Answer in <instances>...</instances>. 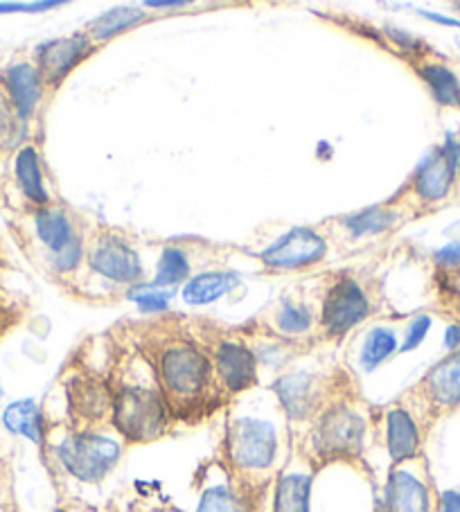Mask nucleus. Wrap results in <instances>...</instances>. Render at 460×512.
<instances>
[{
	"label": "nucleus",
	"mask_w": 460,
	"mask_h": 512,
	"mask_svg": "<svg viewBox=\"0 0 460 512\" xmlns=\"http://www.w3.org/2000/svg\"><path fill=\"white\" fill-rule=\"evenodd\" d=\"M12 231L19 237L28 258L59 282H75L77 271L84 267L86 228L82 217L66 203L52 201L50 206L34 208L28 213H14Z\"/></svg>",
	"instance_id": "obj_4"
},
{
	"label": "nucleus",
	"mask_w": 460,
	"mask_h": 512,
	"mask_svg": "<svg viewBox=\"0 0 460 512\" xmlns=\"http://www.w3.org/2000/svg\"><path fill=\"white\" fill-rule=\"evenodd\" d=\"M397 350L400 348H397L395 330L384 328V325H377V328L368 332L364 346H361L359 361H361V366H364L366 373H373L375 368H379L384 361L391 359Z\"/></svg>",
	"instance_id": "obj_30"
},
{
	"label": "nucleus",
	"mask_w": 460,
	"mask_h": 512,
	"mask_svg": "<svg viewBox=\"0 0 460 512\" xmlns=\"http://www.w3.org/2000/svg\"><path fill=\"white\" fill-rule=\"evenodd\" d=\"M46 445L57 465L70 479L79 483H102L118 467L125 440L113 431L104 429H75L48 427Z\"/></svg>",
	"instance_id": "obj_6"
},
{
	"label": "nucleus",
	"mask_w": 460,
	"mask_h": 512,
	"mask_svg": "<svg viewBox=\"0 0 460 512\" xmlns=\"http://www.w3.org/2000/svg\"><path fill=\"white\" fill-rule=\"evenodd\" d=\"M25 312H28L25 298L7 287L3 278H0V339L23 321Z\"/></svg>",
	"instance_id": "obj_32"
},
{
	"label": "nucleus",
	"mask_w": 460,
	"mask_h": 512,
	"mask_svg": "<svg viewBox=\"0 0 460 512\" xmlns=\"http://www.w3.org/2000/svg\"><path fill=\"white\" fill-rule=\"evenodd\" d=\"M445 348L447 352L460 350V323H451L445 330Z\"/></svg>",
	"instance_id": "obj_37"
},
{
	"label": "nucleus",
	"mask_w": 460,
	"mask_h": 512,
	"mask_svg": "<svg viewBox=\"0 0 460 512\" xmlns=\"http://www.w3.org/2000/svg\"><path fill=\"white\" fill-rule=\"evenodd\" d=\"M377 312L375 285L355 271H336L327 276L316 312V337L341 341Z\"/></svg>",
	"instance_id": "obj_7"
},
{
	"label": "nucleus",
	"mask_w": 460,
	"mask_h": 512,
	"mask_svg": "<svg viewBox=\"0 0 460 512\" xmlns=\"http://www.w3.org/2000/svg\"><path fill=\"white\" fill-rule=\"evenodd\" d=\"M192 328L208 350L217 384L228 402L258 386L260 361L249 343V334L226 330L210 321H192Z\"/></svg>",
	"instance_id": "obj_8"
},
{
	"label": "nucleus",
	"mask_w": 460,
	"mask_h": 512,
	"mask_svg": "<svg viewBox=\"0 0 460 512\" xmlns=\"http://www.w3.org/2000/svg\"><path fill=\"white\" fill-rule=\"evenodd\" d=\"M330 251L327 237L309 226H294L262 251V267L271 273H300L321 264Z\"/></svg>",
	"instance_id": "obj_13"
},
{
	"label": "nucleus",
	"mask_w": 460,
	"mask_h": 512,
	"mask_svg": "<svg viewBox=\"0 0 460 512\" xmlns=\"http://www.w3.org/2000/svg\"><path fill=\"white\" fill-rule=\"evenodd\" d=\"M285 458V416L273 411L240 406L228 416L224 434V467L246 497L276 481Z\"/></svg>",
	"instance_id": "obj_3"
},
{
	"label": "nucleus",
	"mask_w": 460,
	"mask_h": 512,
	"mask_svg": "<svg viewBox=\"0 0 460 512\" xmlns=\"http://www.w3.org/2000/svg\"><path fill=\"white\" fill-rule=\"evenodd\" d=\"M55 512H93V510L82 506V503H77V506H64V508H59Z\"/></svg>",
	"instance_id": "obj_38"
},
{
	"label": "nucleus",
	"mask_w": 460,
	"mask_h": 512,
	"mask_svg": "<svg viewBox=\"0 0 460 512\" xmlns=\"http://www.w3.org/2000/svg\"><path fill=\"white\" fill-rule=\"evenodd\" d=\"M314 465L303 458L298 465L282 467L273 485L271 512H312Z\"/></svg>",
	"instance_id": "obj_21"
},
{
	"label": "nucleus",
	"mask_w": 460,
	"mask_h": 512,
	"mask_svg": "<svg viewBox=\"0 0 460 512\" xmlns=\"http://www.w3.org/2000/svg\"><path fill=\"white\" fill-rule=\"evenodd\" d=\"M97 48L100 46L91 41L86 30L70 34V37L41 43V46L34 50V66L39 70L46 91H57V88L66 82V77L73 73L77 66H82Z\"/></svg>",
	"instance_id": "obj_14"
},
{
	"label": "nucleus",
	"mask_w": 460,
	"mask_h": 512,
	"mask_svg": "<svg viewBox=\"0 0 460 512\" xmlns=\"http://www.w3.org/2000/svg\"><path fill=\"white\" fill-rule=\"evenodd\" d=\"M341 375L325 377L312 370H291L280 375L276 384L271 386V393L276 397L282 416L287 422H312L321 409H325L339 391H332L334 384H339Z\"/></svg>",
	"instance_id": "obj_11"
},
{
	"label": "nucleus",
	"mask_w": 460,
	"mask_h": 512,
	"mask_svg": "<svg viewBox=\"0 0 460 512\" xmlns=\"http://www.w3.org/2000/svg\"><path fill=\"white\" fill-rule=\"evenodd\" d=\"M86 269L109 285L138 287L143 282L145 269L134 242L127 233L111 226H100L86 237Z\"/></svg>",
	"instance_id": "obj_9"
},
{
	"label": "nucleus",
	"mask_w": 460,
	"mask_h": 512,
	"mask_svg": "<svg viewBox=\"0 0 460 512\" xmlns=\"http://www.w3.org/2000/svg\"><path fill=\"white\" fill-rule=\"evenodd\" d=\"M460 167L445 149L436 147L424 158L422 165L415 170L406 188L391 199L395 206H400L406 213L411 210H429L447 201L458 183Z\"/></svg>",
	"instance_id": "obj_12"
},
{
	"label": "nucleus",
	"mask_w": 460,
	"mask_h": 512,
	"mask_svg": "<svg viewBox=\"0 0 460 512\" xmlns=\"http://www.w3.org/2000/svg\"><path fill=\"white\" fill-rule=\"evenodd\" d=\"M194 512H251V499L230 476L224 463H215L201 485Z\"/></svg>",
	"instance_id": "obj_22"
},
{
	"label": "nucleus",
	"mask_w": 460,
	"mask_h": 512,
	"mask_svg": "<svg viewBox=\"0 0 460 512\" xmlns=\"http://www.w3.org/2000/svg\"><path fill=\"white\" fill-rule=\"evenodd\" d=\"M3 395H5V391H3V384H0V402H3Z\"/></svg>",
	"instance_id": "obj_40"
},
{
	"label": "nucleus",
	"mask_w": 460,
	"mask_h": 512,
	"mask_svg": "<svg viewBox=\"0 0 460 512\" xmlns=\"http://www.w3.org/2000/svg\"><path fill=\"white\" fill-rule=\"evenodd\" d=\"M431 325H433V319H431L429 314H418V316H415V319L409 325V330H406V339H404V343L400 346V352H411L415 348H420L422 341L427 339Z\"/></svg>",
	"instance_id": "obj_34"
},
{
	"label": "nucleus",
	"mask_w": 460,
	"mask_h": 512,
	"mask_svg": "<svg viewBox=\"0 0 460 512\" xmlns=\"http://www.w3.org/2000/svg\"><path fill=\"white\" fill-rule=\"evenodd\" d=\"M460 264V244L458 242H449L433 253V267L438 269H447V267H456Z\"/></svg>",
	"instance_id": "obj_35"
},
{
	"label": "nucleus",
	"mask_w": 460,
	"mask_h": 512,
	"mask_svg": "<svg viewBox=\"0 0 460 512\" xmlns=\"http://www.w3.org/2000/svg\"><path fill=\"white\" fill-rule=\"evenodd\" d=\"M271 330L276 337L285 341L305 339L316 334V314L307 300L285 296L271 314Z\"/></svg>",
	"instance_id": "obj_23"
},
{
	"label": "nucleus",
	"mask_w": 460,
	"mask_h": 512,
	"mask_svg": "<svg viewBox=\"0 0 460 512\" xmlns=\"http://www.w3.org/2000/svg\"><path fill=\"white\" fill-rule=\"evenodd\" d=\"M436 512H460V490H442L436 499Z\"/></svg>",
	"instance_id": "obj_36"
},
{
	"label": "nucleus",
	"mask_w": 460,
	"mask_h": 512,
	"mask_svg": "<svg viewBox=\"0 0 460 512\" xmlns=\"http://www.w3.org/2000/svg\"><path fill=\"white\" fill-rule=\"evenodd\" d=\"M167 512H179V510H167Z\"/></svg>",
	"instance_id": "obj_41"
},
{
	"label": "nucleus",
	"mask_w": 460,
	"mask_h": 512,
	"mask_svg": "<svg viewBox=\"0 0 460 512\" xmlns=\"http://www.w3.org/2000/svg\"><path fill=\"white\" fill-rule=\"evenodd\" d=\"M436 494L422 458L395 465L386 481V512H436Z\"/></svg>",
	"instance_id": "obj_15"
},
{
	"label": "nucleus",
	"mask_w": 460,
	"mask_h": 512,
	"mask_svg": "<svg viewBox=\"0 0 460 512\" xmlns=\"http://www.w3.org/2000/svg\"><path fill=\"white\" fill-rule=\"evenodd\" d=\"M0 84L10 95L21 120L30 125V120L37 116L41 102L48 95L34 61H16V64L0 68Z\"/></svg>",
	"instance_id": "obj_19"
},
{
	"label": "nucleus",
	"mask_w": 460,
	"mask_h": 512,
	"mask_svg": "<svg viewBox=\"0 0 460 512\" xmlns=\"http://www.w3.org/2000/svg\"><path fill=\"white\" fill-rule=\"evenodd\" d=\"M28 140V125L16 113L10 95L0 84V161H7Z\"/></svg>",
	"instance_id": "obj_27"
},
{
	"label": "nucleus",
	"mask_w": 460,
	"mask_h": 512,
	"mask_svg": "<svg viewBox=\"0 0 460 512\" xmlns=\"http://www.w3.org/2000/svg\"><path fill=\"white\" fill-rule=\"evenodd\" d=\"M384 445L393 467L415 461L422 452V422L406 404L388 406L384 413Z\"/></svg>",
	"instance_id": "obj_18"
},
{
	"label": "nucleus",
	"mask_w": 460,
	"mask_h": 512,
	"mask_svg": "<svg viewBox=\"0 0 460 512\" xmlns=\"http://www.w3.org/2000/svg\"><path fill=\"white\" fill-rule=\"evenodd\" d=\"M433 19H436V21H440V23H449V25H458L456 21H447V19H440V16H433Z\"/></svg>",
	"instance_id": "obj_39"
},
{
	"label": "nucleus",
	"mask_w": 460,
	"mask_h": 512,
	"mask_svg": "<svg viewBox=\"0 0 460 512\" xmlns=\"http://www.w3.org/2000/svg\"><path fill=\"white\" fill-rule=\"evenodd\" d=\"M113 395L111 427L125 443L147 445L170 434L174 416L149 361L131 346H115L109 366Z\"/></svg>",
	"instance_id": "obj_2"
},
{
	"label": "nucleus",
	"mask_w": 460,
	"mask_h": 512,
	"mask_svg": "<svg viewBox=\"0 0 460 512\" xmlns=\"http://www.w3.org/2000/svg\"><path fill=\"white\" fill-rule=\"evenodd\" d=\"M411 397L420 402L424 416L438 418L460 406V350L449 352L433 364Z\"/></svg>",
	"instance_id": "obj_16"
},
{
	"label": "nucleus",
	"mask_w": 460,
	"mask_h": 512,
	"mask_svg": "<svg viewBox=\"0 0 460 512\" xmlns=\"http://www.w3.org/2000/svg\"><path fill=\"white\" fill-rule=\"evenodd\" d=\"M409 66L427 84L438 107L460 111V77L445 59L431 50V46H424L418 55H413Z\"/></svg>",
	"instance_id": "obj_20"
},
{
	"label": "nucleus",
	"mask_w": 460,
	"mask_h": 512,
	"mask_svg": "<svg viewBox=\"0 0 460 512\" xmlns=\"http://www.w3.org/2000/svg\"><path fill=\"white\" fill-rule=\"evenodd\" d=\"M0 420H3V427L10 431V434L28 438L39 447L46 445L50 425L46 416H43V411L39 409V404L30 400V397L7 404Z\"/></svg>",
	"instance_id": "obj_24"
},
{
	"label": "nucleus",
	"mask_w": 460,
	"mask_h": 512,
	"mask_svg": "<svg viewBox=\"0 0 460 512\" xmlns=\"http://www.w3.org/2000/svg\"><path fill=\"white\" fill-rule=\"evenodd\" d=\"M7 161H10V185L14 188L16 197L23 201L19 213L50 206L55 201L48 192L41 152L34 140H25Z\"/></svg>",
	"instance_id": "obj_17"
},
{
	"label": "nucleus",
	"mask_w": 460,
	"mask_h": 512,
	"mask_svg": "<svg viewBox=\"0 0 460 512\" xmlns=\"http://www.w3.org/2000/svg\"><path fill=\"white\" fill-rule=\"evenodd\" d=\"M433 282H436L438 305L442 312H449L456 316V323L460 321V264L447 269H433Z\"/></svg>",
	"instance_id": "obj_31"
},
{
	"label": "nucleus",
	"mask_w": 460,
	"mask_h": 512,
	"mask_svg": "<svg viewBox=\"0 0 460 512\" xmlns=\"http://www.w3.org/2000/svg\"><path fill=\"white\" fill-rule=\"evenodd\" d=\"M68 425L75 429H104L111 425L113 395L109 373L91 366H73L64 379Z\"/></svg>",
	"instance_id": "obj_10"
},
{
	"label": "nucleus",
	"mask_w": 460,
	"mask_h": 512,
	"mask_svg": "<svg viewBox=\"0 0 460 512\" xmlns=\"http://www.w3.org/2000/svg\"><path fill=\"white\" fill-rule=\"evenodd\" d=\"M404 213L400 206H395L393 201L384 203V206L361 210L357 215H348L339 219V226L348 233L352 240H359V237H373L382 235L386 231H393L395 226L404 222Z\"/></svg>",
	"instance_id": "obj_25"
},
{
	"label": "nucleus",
	"mask_w": 460,
	"mask_h": 512,
	"mask_svg": "<svg viewBox=\"0 0 460 512\" xmlns=\"http://www.w3.org/2000/svg\"><path fill=\"white\" fill-rule=\"evenodd\" d=\"M458 181H460V174H458Z\"/></svg>",
	"instance_id": "obj_42"
},
{
	"label": "nucleus",
	"mask_w": 460,
	"mask_h": 512,
	"mask_svg": "<svg viewBox=\"0 0 460 512\" xmlns=\"http://www.w3.org/2000/svg\"><path fill=\"white\" fill-rule=\"evenodd\" d=\"M192 273V262L188 251L181 244H167L163 246L161 258L156 264V278L154 287H170L179 285V282L188 280Z\"/></svg>",
	"instance_id": "obj_29"
},
{
	"label": "nucleus",
	"mask_w": 460,
	"mask_h": 512,
	"mask_svg": "<svg viewBox=\"0 0 460 512\" xmlns=\"http://www.w3.org/2000/svg\"><path fill=\"white\" fill-rule=\"evenodd\" d=\"M237 285V276L230 271H203L192 276L183 287V300L188 305H210L226 296Z\"/></svg>",
	"instance_id": "obj_26"
},
{
	"label": "nucleus",
	"mask_w": 460,
	"mask_h": 512,
	"mask_svg": "<svg viewBox=\"0 0 460 512\" xmlns=\"http://www.w3.org/2000/svg\"><path fill=\"white\" fill-rule=\"evenodd\" d=\"M134 289L140 291V294L136 296V303L143 312H152V314L163 312L167 307V300L172 298L170 291H163L161 287H154V285H149V287L138 285Z\"/></svg>",
	"instance_id": "obj_33"
},
{
	"label": "nucleus",
	"mask_w": 460,
	"mask_h": 512,
	"mask_svg": "<svg viewBox=\"0 0 460 512\" xmlns=\"http://www.w3.org/2000/svg\"><path fill=\"white\" fill-rule=\"evenodd\" d=\"M143 21H147V12L134 10V7H118V10H111L102 14L100 19H95L86 28V34L91 37L93 43L100 46V43L113 39L115 34L136 28V25H140Z\"/></svg>",
	"instance_id": "obj_28"
},
{
	"label": "nucleus",
	"mask_w": 460,
	"mask_h": 512,
	"mask_svg": "<svg viewBox=\"0 0 460 512\" xmlns=\"http://www.w3.org/2000/svg\"><path fill=\"white\" fill-rule=\"evenodd\" d=\"M370 418L366 406L355 395L341 393L312 420L307 438V458L318 465L357 463L366 449Z\"/></svg>",
	"instance_id": "obj_5"
},
{
	"label": "nucleus",
	"mask_w": 460,
	"mask_h": 512,
	"mask_svg": "<svg viewBox=\"0 0 460 512\" xmlns=\"http://www.w3.org/2000/svg\"><path fill=\"white\" fill-rule=\"evenodd\" d=\"M127 334L131 346L152 366L176 422L197 425L228 402L217 384L208 350L188 316L170 314L134 323Z\"/></svg>",
	"instance_id": "obj_1"
}]
</instances>
